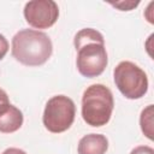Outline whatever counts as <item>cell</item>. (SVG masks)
I'll return each instance as SVG.
<instances>
[{
    "mask_svg": "<svg viewBox=\"0 0 154 154\" xmlns=\"http://www.w3.org/2000/svg\"><path fill=\"white\" fill-rule=\"evenodd\" d=\"M111 5L119 11H131L134 7L140 5V1H119V2H111Z\"/></svg>",
    "mask_w": 154,
    "mask_h": 154,
    "instance_id": "10",
    "label": "cell"
},
{
    "mask_svg": "<svg viewBox=\"0 0 154 154\" xmlns=\"http://www.w3.org/2000/svg\"><path fill=\"white\" fill-rule=\"evenodd\" d=\"M24 18L35 29H48L59 17V7L53 0H32L24 6Z\"/></svg>",
    "mask_w": 154,
    "mask_h": 154,
    "instance_id": "6",
    "label": "cell"
},
{
    "mask_svg": "<svg viewBox=\"0 0 154 154\" xmlns=\"http://www.w3.org/2000/svg\"><path fill=\"white\" fill-rule=\"evenodd\" d=\"M75 116L76 106L72 99L65 95H55L47 101L42 122L48 131L60 134L71 128Z\"/></svg>",
    "mask_w": 154,
    "mask_h": 154,
    "instance_id": "5",
    "label": "cell"
},
{
    "mask_svg": "<svg viewBox=\"0 0 154 154\" xmlns=\"http://www.w3.org/2000/svg\"><path fill=\"white\" fill-rule=\"evenodd\" d=\"M23 113L10 102L0 103V132H16L23 125Z\"/></svg>",
    "mask_w": 154,
    "mask_h": 154,
    "instance_id": "7",
    "label": "cell"
},
{
    "mask_svg": "<svg viewBox=\"0 0 154 154\" xmlns=\"http://www.w3.org/2000/svg\"><path fill=\"white\" fill-rule=\"evenodd\" d=\"M114 100L112 91L103 84L89 85L82 96V118L90 126L106 125L112 116Z\"/></svg>",
    "mask_w": 154,
    "mask_h": 154,
    "instance_id": "3",
    "label": "cell"
},
{
    "mask_svg": "<svg viewBox=\"0 0 154 154\" xmlns=\"http://www.w3.org/2000/svg\"><path fill=\"white\" fill-rule=\"evenodd\" d=\"M113 78L116 87L126 99H141L148 90L146 72L132 61H120L113 71Z\"/></svg>",
    "mask_w": 154,
    "mask_h": 154,
    "instance_id": "4",
    "label": "cell"
},
{
    "mask_svg": "<svg viewBox=\"0 0 154 154\" xmlns=\"http://www.w3.org/2000/svg\"><path fill=\"white\" fill-rule=\"evenodd\" d=\"M2 154H26L24 150L19 149V148H14V147H11V148H7L2 152Z\"/></svg>",
    "mask_w": 154,
    "mask_h": 154,
    "instance_id": "13",
    "label": "cell"
},
{
    "mask_svg": "<svg viewBox=\"0 0 154 154\" xmlns=\"http://www.w3.org/2000/svg\"><path fill=\"white\" fill-rule=\"evenodd\" d=\"M12 57L25 66L43 65L52 55L53 45L47 34L35 29L19 30L12 38Z\"/></svg>",
    "mask_w": 154,
    "mask_h": 154,
    "instance_id": "2",
    "label": "cell"
},
{
    "mask_svg": "<svg viewBox=\"0 0 154 154\" xmlns=\"http://www.w3.org/2000/svg\"><path fill=\"white\" fill-rule=\"evenodd\" d=\"M108 149V140L101 134L83 136L77 147L78 154H105Z\"/></svg>",
    "mask_w": 154,
    "mask_h": 154,
    "instance_id": "8",
    "label": "cell"
},
{
    "mask_svg": "<svg viewBox=\"0 0 154 154\" xmlns=\"http://www.w3.org/2000/svg\"><path fill=\"white\" fill-rule=\"evenodd\" d=\"M73 45L77 51L78 72L88 78L100 76L108 64L102 34L91 28L82 29L76 34Z\"/></svg>",
    "mask_w": 154,
    "mask_h": 154,
    "instance_id": "1",
    "label": "cell"
},
{
    "mask_svg": "<svg viewBox=\"0 0 154 154\" xmlns=\"http://www.w3.org/2000/svg\"><path fill=\"white\" fill-rule=\"evenodd\" d=\"M154 6V2H150L149 5H148V7H147V10H146V12H144V16H146V18H147V20L149 22V23H154V20H153V17L149 14V13H152V7Z\"/></svg>",
    "mask_w": 154,
    "mask_h": 154,
    "instance_id": "14",
    "label": "cell"
},
{
    "mask_svg": "<svg viewBox=\"0 0 154 154\" xmlns=\"http://www.w3.org/2000/svg\"><path fill=\"white\" fill-rule=\"evenodd\" d=\"M7 52H8V42L6 37L2 34H0V60L6 55Z\"/></svg>",
    "mask_w": 154,
    "mask_h": 154,
    "instance_id": "12",
    "label": "cell"
},
{
    "mask_svg": "<svg viewBox=\"0 0 154 154\" xmlns=\"http://www.w3.org/2000/svg\"><path fill=\"white\" fill-rule=\"evenodd\" d=\"M5 102H8V96L6 91L0 88V103H5Z\"/></svg>",
    "mask_w": 154,
    "mask_h": 154,
    "instance_id": "15",
    "label": "cell"
},
{
    "mask_svg": "<svg viewBox=\"0 0 154 154\" xmlns=\"http://www.w3.org/2000/svg\"><path fill=\"white\" fill-rule=\"evenodd\" d=\"M153 116H154V106L148 105L144 109H142L141 116H140V125L143 135L149 138L150 141L153 140Z\"/></svg>",
    "mask_w": 154,
    "mask_h": 154,
    "instance_id": "9",
    "label": "cell"
},
{
    "mask_svg": "<svg viewBox=\"0 0 154 154\" xmlns=\"http://www.w3.org/2000/svg\"><path fill=\"white\" fill-rule=\"evenodd\" d=\"M130 154H154V149L149 146H138L134 148Z\"/></svg>",
    "mask_w": 154,
    "mask_h": 154,
    "instance_id": "11",
    "label": "cell"
}]
</instances>
